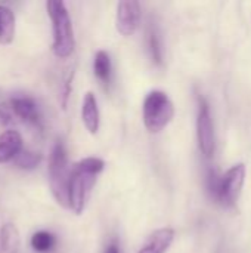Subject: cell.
<instances>
[{"instance_id": "obj_1", "label": "cell", "mask_w": 251, "mask_h": 253, "mask_svg": "<svg viewBox=\"0 0 251 253\" xmlns=\"http://www.w3.org/2000/svg\"><path fill=\"white\" fill-rule=\"evenodd\" d=\"M105 162L98 157H86L70 168L68 179V209L75 215H81L92 190L96 184L98 175L104 170Z\"/></svg>"}, {"instance_id": "obj_2", "label": "cell", "mask_w": 251, "mask_h": 253, "mask_svg": "<svg viewBox=\"0 0 251 253\" xmlns=\"http://www.w3.org/2000/svg\"><path fill=\"white\" fill-rule=\"evenodd\" d=\"M46 10L52 21V52L59 59L70 58L75 49V39L67 4L59 0H49Z\"/></svg>"}, {"instance_id": "obj_3", "label": "cell", "mask_w": 251, "mask_h": 253, "mask_svg": "<svg viewBox=\"0 0 251 253\" xmlns=\"http://www.w3.org/2000/svg\"><path fill=\"white\" fill-rule=\"evenodd\" d=\"M143 125L151 133L161 132L175 117V105L163 90H151L142 107Z\"/></svg>"}, {"instance_id": "obj_4", "label": "cell", "mask_w": 251, "mask_h": 253, "mask_svg": "<svg viewBox=\"0 0 251 253\" xmlns=\"http://www.w3.org/2000/svg\"><path fill=\"white\" fill-rule=\"evenodd\" d=\"M68 154L61 141H58L49 157V185L55 200L68 209V179H70Z\"/></svg>"}, {"instance_id": "obj_5", "label": "cell", "mask_w": 251, "mask_h": 253, "mask_svg": "<svg viewBox=\"0 0 251 253\" xmlns=\"http://www.w3.org/2000/svg\"><path fill=\"white\" fill-rule=\"evenodd\" d=\"M247 168L244 163H237L232 168H229L220 178L212 179V193L223 206H234L243 191L244 182H246Z\"/></svg>"}, {"instance_id": "obj_6", "label": "cell", "mask_w": 251, "mask_h": 253, "mask_svg": "<svg viewBox=\"0 0 251 253\" xmlns=\"http://www.w3.org/2000/svg\"><path fill=\"white\" fill-rule=\"evenodd\" d=\"M197 138L200 151L206 157H212L216 148L215 125L212 119V111L209 102L200 96L198 99V114H197Z\"/></svg>"}, {"instance_id": "obj_7", "label": "cell", "mask_w": 251, "mask_h": 253, "mask_svg": "<svg viewBox=\"0 0 251 253\" xmlns=\"http://www.w3.org/2000/svg\"><path fill=\"white\" fill-rule=\"evenodd\" d=\"M141 22V4L135 0L120 1L117 4V15H115V27L117 31L129 37L135 34Z\"/></svg>"}, {"instance_id": "obj_8", "label": "cell", "mask_w": 251, "mask_h": 253, "mask_svg": "<svg viewBox=\"0 0 251 253\" xmlns=\"http://www.w3.org/2000/svg\"><path fill=\"white\" fill-rule=\"evenodd\" d=\"M9 108H10L13 117L19 119L21 122H24L27 125L41 129V117L38 113V107L33 98L25 96V95L13 96L9 101Z\"/></svg>"}, {"instance_id": "obj_9", "label": "cell", "mask_w": 251, "mask_h": 253, "mask_svg": "<svg viewBox=\"0 0 251 253\" xmlns=\"http://www.w3.org/2000/svg\"><path fill=\"white\" fill-rule=\"evenodd\" d=\"M24 150L22 136L18 130L9 129L0 133V163L15 160V157Z\"/></svg>"}, {"instance_id": "obj_10", "label": "cell", "mask_w": 251, "mask_h": 253, "mask_svg": "<svg viewBox=\"0 0 251 253\" xmlns=\"http://www.w3.org/2000/svg\"><path fill=\"white\" fill-rule=\"evenodd\" d=\"M81 120L89 133L95 135L99 130V107L93 92H86L81 104Z\"/></svg>"}, {"instance_id": "obj_11", "label": "cell", "mask_w": 251, "mask_h": 253, "mask_svg": "<svg viewBox=\"0 0 251 253\" xmlns=\"http://www.w3.org/2000/svg\"><path fill=\"white\" fill-rule=\"evenodd\" d=\"M175 240V230L173 228H160L154 231L146 243L139 249L138 253H166Z\"/></svg>"}, {"instance_id": "obj_12", "label": "cell", "mask_w": 251, "mask_h": 253, "mask_svg": "<svg viewBox=\"0 0 251 253\" xmlns=\"http://www.w3.org/2000/svg\"><path fill=\"white\" fill-rule=\"evenodd\" d=\"M15 37V15L7 7L0 4V44H10Z\"/></svg>"}, {"instance_id": "obj_13", "label": "cell", "mask_w": 251, "mask_h": 253, "mask_svg": "<svg viewBox=\"0 0 251 253\" xmlns=\"http://www.w3.org/2000/svg\"><path fill=\"white\" fill-rule=\"evenodd\" d=\"M19 231L13 224H4L0 230V249L1 253H18L19 249Z\"/></svg>"}, {"instance_id": "obj_14", "label": "cell", "mask_w": 251, "mask_h": 253, "mask_svg": "<svg viewBox=\"0 0 251 253\" xmlns=\"http://www.w3.org/2000/svg\"><path fill=\"white\" fill-rule=\"evenodd\" d=\"M93 71L95 76L104 83L108 84L111 82V74H112V65H111V58L108 52L105 50H98L93 59Z\"/></svg>"}, {"instance_id": "obj_15", "label": "cell", "mask_w": 251, "mask_h": 253, "mask_svg": "<svg viewBox=\"0 0 251 253\" xmlns=\"http://www.w3.org/2000/svg\"><path fill=\"white\" fill-rule=\"evenodd\" d=\"M146 42H148V50H149L152 62L155 65H161L163 64V44H161V39L155 25H148Z\"/></svg>"}, {"instance_id": "obj_16", "label": "cell", "mask_w": 251, "mask_h": 253, "mask_svg": "<svg viewBox=\"0 0 251 253\" xmlns=\"http://www.w3.org/2000/svg\"><path fill=\"white\" fill-rule=\"evenodd\" d=\"M55 246V237L53 234L47 233V231H38L36 234H33L31 237V248L36 252L46 253L52 251Z\"/></svg>"}, {"instance_id": "obj_17", "label": "cell", "mask_w": 251, "mask_h": 253, "mask_svg": "<svg viewBox=\"0 0 251 253\" xmlns=\"http://www.w3.org/2000/svg\"><path fill=\"white\" fill-rule=\"evenodd\" d=\"M40 160H41L40 153L30 151V150H22V151L15 157L13 162H15L16 168L24 169V170H31V169L37 168V165L40 163Z\"/></svg>"}, {"instance_id": "obj_18", "label": "cell", "mask_w": 251, "mask_h": 253, "mask_svg": "<svg viewBox=\"0 0 251 253\" xmlns=\"http://www.w3.org/2000/svg\"><path fill=\"white\" fill-rule=\"evenodd\" d=\"M105 253H120V251H118V248H117V245H115V243H111L109 246H107Z\"/></svg>"}]
</instances>
